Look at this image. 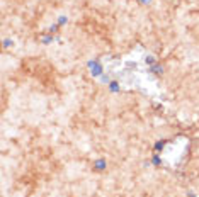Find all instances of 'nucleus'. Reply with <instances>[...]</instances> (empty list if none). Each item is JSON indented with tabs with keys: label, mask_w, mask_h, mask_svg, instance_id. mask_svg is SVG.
Masks as SVG:
<instances>
[{
	"label": "nucleus",
	"mask_w": 199,
	"mask_h": 197,
	"mask_svg": "<svg viewBox=\"0 0 199 197\" xmlns=\"http://www.w3.org/2000/svg\"><path fill=\"white\" fill-rule=\"evenodd\" d=\"M187 196H189V197H196V194H194V192H189Z\"/></svg>",
	"instance_id": "ddd939ff"
},
{
	"label": "nucleus",
	"mask_w": 199,
	"mask_h": 197,
	"mask_svg": "<svg viewBox=\"0 0 199 197\" xmlns=\"http://www.w3.org/2000/svg\"><path fill=\"white\" fill-rule=\"evenodd\" d=\"M109 90H111V92H114V93H116V92H119V83H117L116 80H112V82L109 83Z\"/></svg>",
	"instance_id": "6e6552de"
},
{
	"label": "nucleus",
	"mask_w": 199,
	"mask_h": 197,
	"mask_svg": "<svg viewBox=\"0 0 199 197\" xmlns=\"http://www.w3.org/2000/svg\"><path fill=\"white\" fill-rule=\"evenodd\" d=\"M151 165H153V167H160V165H162V158L158 156V153H153V156H151Z\"/></svg>",
	"instance_id": "39448f33"
},
{
	"label": "nucleus",
	"mask_w": 199,
	"mask_h": 197,
	"mask_svg": "<svg viewBox=\"0 0 199 197\" xmlns=\"http://www.w3.org/2000/svg\"><path fill=\"white\" fill-rule=\"evenodd\" d=\"M141 2H143V3H148V2H150V0H141Z\"/></svg>",
	"instance_id": "4468645a"
},
{
	"label": "nucleus",
	"mask_w": 199,
	"mask_h": 197,
	"mask_svg": "<svg viewBox=\"0 0 199 197\" xmlns=\"http://www.w3.org/2000/svg\"><path fill=\"white\" fill-rule=\"evenodd\" d=\"M12 44H14V41H12V39H3V48H5V49H7V48H10Z\"/></svg>",
	"instance_id": "9b49d317"
},
{
	"label": "nucleus",
	"mask_w": 199,
	"mask_h": 197,
	"mask_svg": "<svg viewBox=\"0 0 199 197\" xmlns=\"http://www.w3.org/2000/svg\"><path fill=\"white\" fill-rule=\"evenodd\" d=\"M53 41H54V36H53V34H48V36H43V37H41V43H43V44H51Z\"/></svg>",
	"instance_id": "423d86ee"
},
{
	"label": "nucleus",
	"mask_w": 199,
	"mask_h": 197,
	"mask_svg": "<svg viewBox=\"0 0 199 197\" xmlns=\"http://www.w3.org/2000/svg\"><path fill=\"white\" fill-rule=\"evenodd\" d=\"M168 143V139H158L157 143L153 144V150H155V153H160L163 151V148H165V144Z\"/></svg>",
	"instance_id": "7ed1b4c3"
},
{
	"label": "nucleus",
	"mask_w": 199,
	"mask_h": 197,
	"mask_svg": "<svg viewBox=\"0 0 199 197\" xmlns=\"http://www.w3.org/2000/svg\"><path fill=\"white\" fill-rule=\"evenodd\" d=\"M101 80H102V82H104V83H111V82H112V80H111V78H109V75H102V76H101Z\"/></svg>",
	"instance_id": "f8f14e48"
},
{
	"label": "nucleus",
	"mask_w": 199,
	"mask_h": 197,
	"mask_svg": "<svg viewBox=\"0 0 199 197\" xmlns=\"http://www.w3.org/2000/svg\"><path fill=\"white\" fill-rule=\"evenodd\" d=\"M148 72L155 73V75H162V73H163V66H162V65H158V63H155V65L148 66Z\"/></svg>",
	"instance_id": "20e7f679"
},
{
	"label": "nucleus",
	"mask_w": 199,
	"mask_h": 197,
	"mask_svg": "<svg viewBox=\"0 0 199 197\" xmlns=\"http://www.w3.org/2000/svg\"><path fill=\"white\" fill-rule=\"evenodd\" d=\"M58 27H60L58 24H53V26H50V29H48V32H50V34H54V32H58Z\"/></svg>",
	"instance_id": "9d476101"
},
{
	"label": "nucleus",
	"mask_w": 199,
	"mask_h": 197,
	"mask_svg": "<svg viewBox=\"0 0 199 197\" xmlns=\"http://www.w3.org/2000/svg\"><path fill=\"white\" fill-rule=\"evenodd\" d=\"M143 61H145L148 66H151V65H155V63H157V58L150 54V56H145V60H143Z\"/></svg>",
	"instance_id": "0eeeda50"
},
{
	"label": "nucleus",
	"mask_w": 199,
	"mask_h": 197,
	"mask_svg": "<svg viewBox=\"0 0 199 197\" xmlns=\"http://www.w3.org/2000/svg\"><path fill=\"white\" fill-rule=\"evenodd\" d=\"M67 22H68V17H67V16H60L56 24H58V26H63V24H67Z\"/></svg>",
	"instance_id": "1a4fd4ad"
},
{
	"label": "nucleus",
	"mask_w": 199,
	"mask_h": 197,
	"mask_svg": "<svg viewBox=\"0 0 199 197\" xmlns=\"http://www.w3.org/2000/svg\"><path fill=\"white\" fill-rule=\"evenodd\" d=\"M87 66L90 68L92 76H102L104 75V68L101 65V60H90V61H87Z\"/></svg>",
	"instance_id": "f257e3e1"
},
{
	"label": "nucleus",
	"mask_w": 199,
	"mask_h": 197,
	"mask_svg": "<svg viewBox=\"0 0 199 197\" xmlns=\"http://www.w3.org/2000/svg\"><path fill=\"white\" fill-rule=\"evenodd\" d=\"M92 168L95 170V172H104L106 168H107V161L106 158H99V160L94 161V165H92Z\"/></svg>",
	"instance_id": "f03ea898"
}]
</instances>
